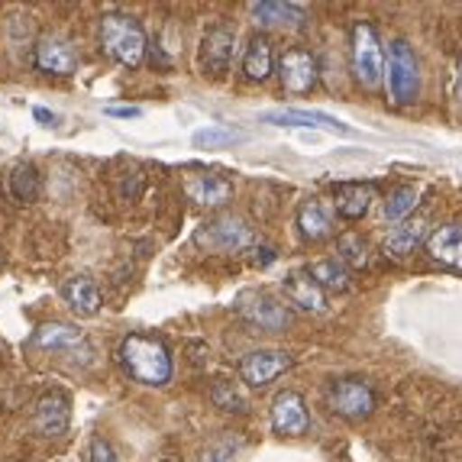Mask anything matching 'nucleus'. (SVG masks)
I'll list each match as a JSON object with an SVG mask.
<instances>
[{
	"label": "nucleus",
	"mask_w": 462,
	"mask_h": 462,
	"mask_svg": "<svg viewBox=\"0 0 462 462\" xmlns=\"http://www.w3.org/2000/svg\"><path fill=\"white\" fill-rule=\"evenodd\" d=\"M249 14H253L255 26H263V30H304L308 23V10L300 4H282V0L249 4Z\"/></svg>",
	"instance_id": "nucleus-15"
},
{
	"label": "nucleus",
	"mask_w": 462,
	"mask_h": 462,
	"mask_svg": "<svg viewBox=\"0 0 462 462\" xmlns=\"http://www.w3.org/2000/svg\"><path fill=\"white\" fill-rule=\"evenodd\" d=\"M7 194L16 204H32V200L42 194V178H39L36 165H30V162L14 165L7 175Z\"/></svg>",
	"instance_id": "nucleus-25"
},
{
	"label": "nucleus",
	"mask_w": 462,
	"mask_h": 462,
	"mask_svg": "<svg viewBox=\"0 0 462 462\" xmlns=\"http://www.w3.org/2000/svg\"><path fill=\"white\" fill-rule=\"evenodd\" d=\"M233 52H236V26L214 23L200 36V49H198L200 71L210 78H224L233 62Z\"/></svg>",
	"instance_id": "nucleus-8"
},
{
	"label": "nucleus",
	"mask_w": 462,
	"mask_h": 462,
	"mask_svg": "<svg viewBox=\"0 0 462 462\" xmlns=\"http://www.w3.org/2000/svg\"><path fill=\"white\" fill-rule=\"evenodd\" d=\"M453 91L462 100V65H456V78H453Z\"/></svg>",
	"instance_id": "nucleus-36"
},
{
	"label": "nucleus",
	"mask_w": 462,
	"mask_h": 462,
	"mask_svg": "<svg viewBox=\"0 0 462 462\" xmlns=\"http://www.w3.org/2000/svg\"><path fill=\"white\" fill-rule=\"evenodd\" d=\"M294 365V356L285 349H255V353L243 356L239 363V378L249 388H269L275 378H282Z\"/></svg>",
	"instance_id": "nucleus-9"
},
{
	"label": "nucleus",
	"mask_w": 462,
	"mask_h": 462,
	"mask_svg": "<svg viewBox=\"0 0 462 462\" xmlns=\"http://www.w3.org/2000/svg\"><path fill=\"white\" fill-rule=\"evenodd\" d=\"M100 52L110 55L124 69H139L146 59V32L136 16L130 14H104L97 26Z\"/></svg>",
	"instance_id": "nucleus-2"
},
{
	"label": "nucleus",
	"mask_w": 462,
	"mask_h": 462,
	"mask_svg": "<svg viewBox=\"0 0 462 462\" xmlns=\"http://www.w3.org/2000/svg\"><path fill=\"white\" fill-rule=\"evenodd\" d=\"M246 133L233 130V126H208V130L194 133V146L198 149H230L236 143H243Z\"/></svg>",
	"instance_id": "nucleus-30"
},
{
	"label": "nucleus",
	"mask_w": 462,
	"mask_h": 462,
	"mask_svg": "<svg viewBox=\"0 0 462 462\" xmlns=\"http://www.w3.org/2000/svg\"><path fill=\"white\" fill-rule=\"evenodd\" d=\"M185 194L200 208H224L233 198V181L224 175H194L188 178Z\"/></svg>",
	"instance_id": "nucleus-21"
},
{
	"label": "nucleus",
	"mask_w": 462,
	"mask_h": 462,
	"mask_svg": "<svg viewBox=\"0 0 462 462\" xmlns=\"http://www.w3.org/2000/svg\"><path fill=\"white\" fill-rule=\"evenodd\" d=\"M32 424H36L39 437H49V439L65 437V433H69V424H71L69 394H62V392L42 394L39 404H36V417H32Z\"/></svg>",
	"instance_id": "nucleus-14"
},
{
	"label": "nucleus",
	"mask_w": 462,
	"mask_h": 462,
	"mask_svg": "<svg viewBox=\"0 0 462 462\" xmlns=\"http://www.w3.org/2000/svg\"><path fill=\"white\" fill-rule=\"evenodd\" d=\"M388 97L398 104V107H408L417 104L420 97V59L411 49V42L404 39H394L392 49H388Z\"/></svg>",
	"instance_id": "nucleus-4"
},
{
	"label": "nucleus",
	"mask_w": 462,
	"mask_h": 462,
	"mask_svg": "<svg viewBox=\"0 0 462 462\" xmlns=\"http://www.w3.org/2000/svg\"><path fill=\"white\" fill-rule=\"evenodd\" d=\"M263 124L300 126V130H327V133H339V136H353V126H346L343 120H337V116H330V114H320V110H298V107L269 110V114H263Z\"/></svg>",
	"instance_id": "nucleus-13"
},
{
	"label": "nucleus",
	"mask_w": 462,
	"mask_h": 462,
	"mask_svg": "<svg viewBox=\"0 0 462 462\" xmlns=\"http://www.w3.org/2000/svg\"><path fill=\"white\" fill-rule=\"evenodd\" d=\"M310 427L308 401L298 392H282L272 401V430L278 437H304Z\"/></svg>",
	"instance_id": "nucleus-12"
},
{
	"label": "nucleus",
	"mask_w": 462,
	"mask_h": 462,
	"mask_svg": "<svg viewBox=\"0 0 462 462\" xmlns=\"http://www.w3.org/2000/svg\"><path fill=\"white\" fill-rule=\"evenodd\" d=\"M253 265H255V269H265V265H272V263H275V253H272V249L269 246H263V249H253Z\"/></svg>",
	"instance_id": "nucleus-34"
},
{
	"label": "nucleus",
	"mask_w": 462,
	"mask_h": 462,
	"mask_svg": "<svg viewBox=\"0 0 462 462\" xmlns=\"http://www.w3.org/2000/svg\"><path fill=\"white\" fill-rule=\"evenodd\" d=\"M104 114L116 116V120H136L143 110H139V107H104Z\"/></svg>",
	"instance_id": "nucleus-33"
},
{
	"label": "nucleus",
	"mask_w": 462,
	"mask_h": 462,
	"mask_svg": "<svg viewBox=\"0 0 462 462\" xmlns=\"http://www.w3.org/2000/svg\"><path fill=\"white\" fill-rule=\"evenodd\" d=\"M278 78L288 94H310L320 81V65L308 49H288L278 59Z\"/></svg>",
	"instance_id": "nucleus-11"
},
{
	"label": "nucleus",
	"mask_w": 462,
	"mask_h": 462,
	"mask_svg": "<svg viewBox=\"0 0 462 462\" xmlns=\"http://www.w3.org/2000/svg\"><path fill=\"white\" fill-rule=\"evenodd\" d=\"M282 288H285L288 304H294V308L304 310V314H324V310L330 308V304H327V294L317 288V282L308 272H291Z\"/></svg>",
	"instance_id": "nucleus-17"
},
{
	"label": "nucleus",
	"mask_w": 462,
	"mask_h": 462,
	"mask_svg": "<svg viewBox=\"0 0 462 462\" xmlns=\"http://www.w3.org/2000/svg\"><path fill=\"white\" fill-rule=\"evenodd\" d=\"M233 453H236V447L220 443V447H210L208 453H204V462H233Z\"/></svg>",
	"instance_id": "nucleus-32"
},
{
	"label": "nucleus",
	"mask_w": 462,
	"mask_h": 462,
	"mask_svg": "<svg viewBox=\"0 0 462 462\" xmlns=\"http://www.w3.org/2000/svg\"><path fill=\"white\" fill-rule=\"evenodd\" d=\"M210 401L217 408L226 411V414H246L249 411V398L243 394V388L230 378H217L214 388H210Z\"/></svg>",
	"instance_id": "nucleus-27"
},
{
	"label": "nucleus",
	"mask_w": 462,
	"mask_h": 462,
	"mask_svg": "<svg viewBox=\"0 0 462 462\" xmlns=\"http://www.w3.org/2000/svg\"><path fill=\"white\" fill-rule=\"evenodd\" d=\"M32 116H36L39 124H46V126L55 124V114H52V110H46V107H32Z\"/></svg>",
	"instance_id": "nucleus-35"
},
{
	"label": "nucleus",
	"mask_w": 462,
	"mask_h": 462,
	"mask_svg": "<svg viewBox=\"0 0 462 462\" xmlns=\"http://www.w3.org/2000/svg\"><path fill=\"white\" fill-rule=\"evenodd\" d=\"M427 253L439 265L462 269V224H443L427 236Z\"/></svg>",
	"instance_id": "nucleus-19"
},
{
	"label": "nucleus",
	"mask_w": 462,
	"mask_h": 462,
	"mask_svg": "<svg viewBox=\"0 0 462 462\" xmlns=\"http://www.w3.org/2000/svg\"><path fill=\"white\" fill-rule=\"evenodd\" d=\"M236 314L243 317L249 327H259V330H265V333H285L294 320L288 304H282V300H275L272 294H263V291L239 294Z\"/></svg>",
	"instance_id": "nucleus-7"
},
{
	"label": "nucleus",
	"mask_w": 462,
	"mask_h": 462,
	"mask_svg": "<svg viewBox=\"0 0 462 462\" xmlns=\"http://www.w3.org/2000/svg\"><path fill=\"white\" fill-rule=\"evenodd\" d=\"M165 462H171V459H165Z\"/></svg>",
	"instance_id": "nucleus-37"
},
{
	"label": "nucleus",
	"mask_w": 462,
	"mask_h": 462,
	"mask_svg": "<svg viewBox=\"0 0 462 462\" xmlns=\"http://www.w3.org/2000/svg\"><path fill=\"white\" fill-rule=\"evenodd\" d=\"M32 65H36L42 75L69 78V75H75V71H78V52L65 36H59V32H46V36L36 39V49H32Z\"/></svg>",
	"instance_id": "nucleus-10"
},
{
	"label": "nucleus",
	"mask_w": 462,
	"mask_h": 462,
	"mask_svg": "<svg viewBox=\"0 0 462 462\" xmlns=\"http://www.w3.org/2000/svg\"><path fill=\"white\" fill-rule=\"evenodd\" d=\"M298 230L300 236L308 239V243H324V239H330L333 233H337V224H333V214L330 208H327L324 200H304L298 208Z\"/></svg>",
	"instance_id": "nucleus-18"
},
{
	"label": "nucleus",
	"mask_w": 462,
	"mask_h": 462,
	"mask_svg": "<svg viewBox=\"0 0 462 462\" xmlns=\"http://www.w3.org/2000/svg\"><path fill=\"white\" fill-rule=\"evenodd\" d=\"M427 239V224L424 220H404L401 226H394L385 239V255L388 259H408L420 243Z\"/></svg>",
	"instance_id": "nucleus-24"
},
{
	"label": "nucleus",
	"mask_w": 462,
	"mask_h": 462,
	"mask_svg": "<svg viewBox=\"0 0 462 462\" xmlns=\"http://www.w3.org/2000/svg\"><path fill=\"white\" fill-rule=\"evenodd\" d=\"M337 259L346 269H365L369 265V243L359 233H343L337 239Z\"/></svg>",
	"instance_id": "nucleus-28"
},
{
	"label": "nucleus",
	"mask_w": 462,
	"mask_h": 462,
	"mask_svg": "<svg viewBox=\"0 0 462 462\" xmlns=\"http://www.w3.org/2000/svg\"><path fill=\"white\" fill-rule=\"evenodd\" d=\"M417 204H420V191H417L414 185H401L394 188L392 194H388L385 200V220H404V217H411L417 210Z\"/></svg>",
	"instance_id": "nucleus-29"
},
{
	"label": "nucleus",
	"mask_w": 462,
	"mask_h": 462,
	"mask_svg": "<svg viewBox=\"0 0 462 462\" xmlns=\"http://www.w3.org/2000/svg\"><path fill=\"white\" fill-rule=\"evenodd\" d=\"M120 365L136 385L146 388H162L175 375V363L171 353L159 337H146V333H130L120 343Z\"/></svg>",
	"instance_id": "nucleus-1"
},
{
	"label": "nucleus",
	"mask_w": 462,
	"mask_h": 462,
	"mask_svg": "<svg viewBox=\"0 0 462 462\" xmlns=\"http://www.w3.org/2000/svg\"><path fill=\"white\" fill-rule=\"evenodd\" d=\"M372 200H375V188L363 181H339L333 188V208L343 220H363L372 210Z\"/></svg>",
	"instance_id": "nucleus-16"
},
{
	"label": "nucleus",
	"mask_w": 462,
	"mask_h": 462,
	"mask_svg": "<svg viewBox=\"0 0 462 462\" xmlns=\"http://www.w3.org/2000/svg\"><path fill=\"white\" fill-rule=\"evenodd\" d=\"M91 462H120L116 459V453H114V447H110L107 439H94L91 443Z\"/></svg>",
	"instance_id": "nucleus-31"
},
{
	"label": "nucleus",
	"mask_w": 462,
	"mask_h": 462,
	"mask_svg": "<svg viewBox=\"0 0 462 462\" xmlns=\"http://www.w3.org/2000/svg\"><path fill=\"white\" fill-rule=\"evenodd\" d=\"M272 71H275V55H272L269 36H253L246 52H243V75L255 85H263L272 78Z\"/></svg>",
	"instance_id": "nucleus-23"
},
{
	"label": "nucleus",
	"mask_w": 462,
	"mask_h": 462,
	"mask_svg": "<svg viewBox=\"0 0 462 462\" xmlns=\"http://www.w3.org/2000/svg\"><path fill=\"white\" fill-rule=\"evenodd\" d=\"M349 59H353V75L365 91H375L385 81V49L372 23H356L349 32Z\"/></svg>",
	"instance_id": "nucleus-3"
},
{
	"label": "nucleus",
	"mask_w": 462,
	"mask_h": 462,
	"mask_svg": "<svg viewBox=\"0 0 462 462\" xmlns=\"http://www.w3.org/2000/svg\"><path fill=\"white\" fill-rule=\"evenodd\" d=\"M62 298L71 308V314H78V317H97L100 308H104L97 282H94V278H85V275L69 278L62 288Z\"/></svg>",
	"instance_id": "nucleus-20"
},
{
	"label": "nucleus",
	"mask_w": 462,
	"mask_h": 462,
	"mask_svg": "<svg viewBox=\"0 0 462 462\" xmlns=\"http://www.w3.org/2000/svg\"><path fill=\"white\" fill-rule=\"evenodd\" d=\"M30 346L32 349H46V353H55V349L71 353V349L85 346V333L78 330V327H71V324H42L30 337Z\"/></svg>",
	"instance_id": "nucleus-22"
},
{
	"label": "nucleus",
	"mask_w": 462,
	"mask_h": 462,
	"mask_svg": "<svg viewBox=\"0 0 462 462\" xmlns=\"http://www.w3.org/2000/svg\"><path fill=\"white\" fill-rule=\"evenodd\" d=\"M308 275L314 278L317 288H320L324 294L327 291H349V285H353V282H349V269L339 263V259H320V263L310 265Z\"/></svg>",
	"instance_id": "nucleus-26"
},
{
	"label": "nucleus",
	"mask_w": 462,
	"mask_h": 462,
	"mask_svg": "<svg viewBox=\"0 0 462 462\" xmlns=\"http://www.w3.org/2000/svg\"><path fill=\"white\" fill-rule=\"evenodd\" d=\"M253 239L255 233L249 226V220L236 214L214 217L194 233V243L200 249H208V253H243V249L253 246Z\"/></svg>",
	"instance_id": "nucleus-6"
},
{
	"label": "nucleus",
	"mask_w": 462,
	"mask_h": 462,
	"mask_svg": "<svg viewBox=\"0 0 462 462\" xmlns=\"http://www.w3.org/2000/svg\"><path fill=\"white\" fill-rule=\"evenodd\" d=\"M375 388L365 382V378H333L330 388H327V408L337 417L349 420V424H359V420H369L375 414Z\"/></svg>",
	"instance_id": "nucleus-5"
}]
</instances>
